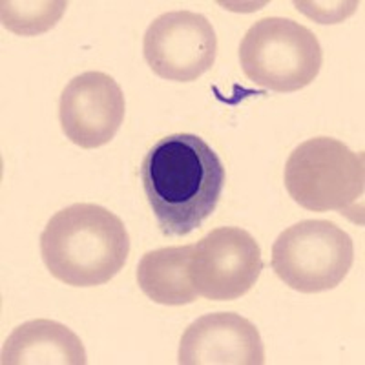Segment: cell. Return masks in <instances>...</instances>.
Wrapping results in <instances>:
<instances>
[{
	"label": "cell",
	"mask_w": 365,
	"mask_h": 365,
	"mask_svg": "<svg viewBox=\"0 0 365 365\" xmlns=\"http://www.w3.org/2000/svg\"><path fill=\"white\" fill-rule=\"evenodd\" d=\"M64 135L81 148H99L119 132L125 119V96L113 77L86 71L70 81L58 103Z\"/></svg>",
	"instance_id": "obj_8"
},
{
	"label": "cell",
	"mask_w": 365,
	"mask_h": 365,
	"mask_svg": "<svg viewBox=\"0 0 365 365\" xmlns=\"http://www.w3.org/2000/svg\"><path fill=\"white\" fill-rule=\"evenodd\" d=\"M285 187L299 207L340 212L364 225V155L332 137H314L296 146L285 165Z\"/></svg>",
	"instance_id": "obj_3"
},
{
	"label": "cell",
	"mask_w": 365,
	"mask_h": 365,
	"mask_svg": "<svg viewBox=\"0 0 365 365\" xmlns=\"http://www.w3.org/2000/svg\"><path fill=\"white\" fill-rule=\"evenodd\" d=\"M192 245L165 247L141 257L137 265V283L152 302L161 305H188L197 299L188 263Z\"/></svg>",
	"instance_id": "obj_11"
},
{
	"label": "cell",
	"mask_w": 365,
	"mask_h": 365,
	"mask_svg": "<svg viewBox=\"0 0 365 365\" xmlns=\"http://www.w3.org/2000/svg\"><path fill=\"white\" fill-rule=\"evenodd\" d=\"M2 26L17 35L44 34L53 28L68 8V2L44 0V2H2Z\"/></svg>",
	"instance_id": "obj_12"
},
{
	"label": "cell",
	"mask_w": 365,
	"mask_h": 365,
	"mask_svg": "<svg viewBox=\"0 0 365 365\" xmlns=\"http://www.w3.org/2000/svg\"><path fill=\"white\" fill-rule=\"evenodd\" d=\"M262 270V249L243 228H214L192 245L188 272L197 294L207 299L241 298L252 289Z\"/></svg>",
	"instance_id": "obj_6"
},
{
	"label": "cell",
	"mask_w": 365,
	"mask_h": 365,
	"mask_svg": "<svg viewBox=\"0 0 365 365\" xmlns=\"http://www.w3.org/2000/svg\"><path fill=\"white\" fill-rule=\"evenodd\" d=\"M4 365H84L81 338L66 325L51 319H31L19 325L2 345Z\"/></svg>",
	"instance_id": "obj_10"
},
{
	"label": "cell",
	"mask_w": 365,
	"mask_h": 365,
	"mask_svg": "<svg viewBox=\"0 0 365 365\" xmlns=\"http://www.w3.org/2000/svg\"><path fill=\"white\" fill-rule=\"evenodd\" d=\"M143 53L161 79L190 83L216 63V31L200 13L188 9L163 13L146 29Z\"/></svg>",
	"instance_id": "obj_7"
},
{
	"label": "cell",
	"mask_w": 365,
	"mask_h": 365,
	"mask_svg": "<svg viewBox=\"0 0 365 365\" xmlns=\"http://www.w3.org/2000/svg\"><path fill=\"white\" fill-rule=\"evenodd\" d=\"M240 64L259 88L289 93L309 86L324 64L318 37L299 22L269 17L250 26L240 44Z\"/></svg>",
	"instance_id": "obj_4"
},
{
	"label": "cell",
	"mask_w": 365,
	"mask_h": 365,
	"mask_svg": "<svg viewBox=\"0 0 365 365\" xmlns=\"http://www.w3.org/2000/svg\"><path fill=\"white\" fill-rule=\"evenodd\" d=\"M354 262V245L338 225L324 220L299 221L274 241V272L298 292L331 291L340 285Z\"/></svg>",
	"instance_id": "obj_5"
},
{
	"label": "cell",
	"mask_w": 365,
	"mask_h": 365,
	"mask_svg": "<svg viewBox=\"0 0 365 365\" xmlns=\"http://www.w3.org/2000/svg\"><path fill=\"white\" fill-rule=\"evenodd\" d=\"M125 223L108 208L75 203L57 212L41 236L44 265L58 282L71 287L108 283L128 259Z\"/></svg>",
	"instance_id": "obj_2"
},
{
	"label": "cell",
	"mask_w": 365,
	"mask_h": 365,
	"mask_svg": "<svg viewBox=\"0 0 365 365\" xmlns=\"http://www.w3.org/2000/svg\"><path fill=\"white\" fill-rule=\"evenodd\" d=\"M141 182L161 232L188 236L216 210L225 187V166L200 135L174 133L148 150Z\"/></svg>",
	"instance_id": "obj_1"
},
{
	"label": "cell",
	"mask_w": 365,
	"mask_h": 365,
	"mask_svg": "<svg viewBox=\"0 0 365 365\" xmlns=\"http://www.w3.org/2000/svg\"><path fill=\"white\" fill-rule=\"evenodd\" d=\"M181 365H263L265 347L256 325L234 312L205 314L179 344Z\"/></svg>",
	"instance_id": "obj_9"
}]
</instances>
